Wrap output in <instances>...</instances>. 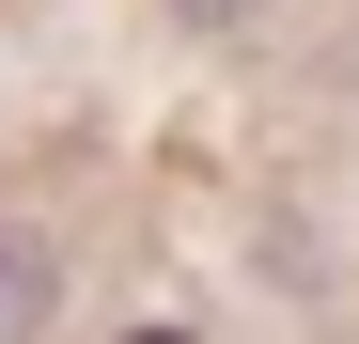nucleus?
I'll use <instances>...</instances> for the list:
<instances>
[{
	"instance_id": "f257e3e1",
	"label": "nucleus",
	"mask_w": 359,
	"mask_h": 344,
	"mask_svg": "<svg viewBox=\"0 0 359 344\" xmlns=\"http://www.w3.org/2000/svg\"><path fill=\"white\" fill-rule=\"evenodd\" d=\"M47 298H63L47 235H32V219H0V344H32V329H47Z\"/></svg>"
},
{
	"instance_id": "f03ea898",
	"label": "nucleus",
	"mask_w": 359,
	"mask_h": 344,
	"mask_svg": "<svg viewBox=\"0 0 359 344\" xmlns=\"http://www.w3.org/2000/svg\"><path fill=\"white\" fill-rule=\"evenodd\" d=\"M126 344H188V329H126Z\"/></svg>"
},
{
	"instance_id": "7ed1b4c3",
	"label": "nucleus",
	"mask_w": 359,
	"mask_h": 344,
	"mask_svg": "<svg viewBox=\"0 0 359 344\" xmlns=\"http://www.w3.org/2000/svg\"><path fill=\"white\" fill-rule=\"evenodd\" d=\"M188 16H219V0H188Z\"/></svg>"
}]
</instances>
